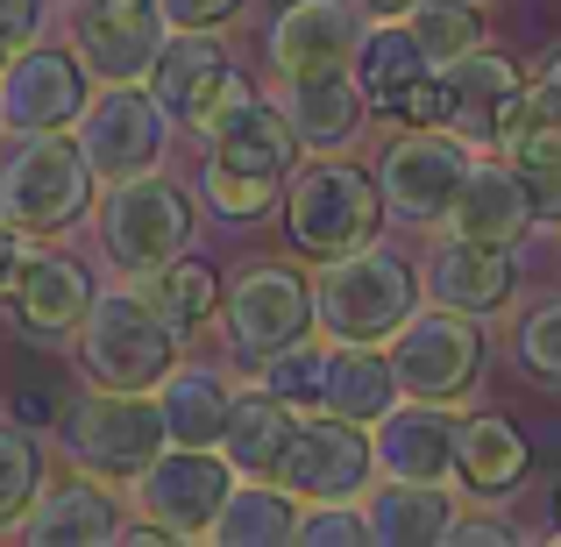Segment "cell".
Here are the masks:
<instances>
[{"label": "cell", "instance_id": "obj_1", "mask_svg": "<svg viewBox=\"0 0 561 547\" xmlns=\"http://www.w3.org/2000/svg\"><path fill=\"white\" fill-rule=\"evenodd\" d=\"M100 179L85 171L71 128H28L0 136V220L22 242H65L93 220Z\"/></svg>", "mask_w": 561, "mask_h": 547}, {"label": "cell", "instance_id": "obj_2", "mask_svg": "<svg viewBox=\"0 0 561 547\" xmlns=\"http://www.w3.org/2000/svg\"><path fill=\"white\" fill-rule=\"evenodd\" d=\"M306 292H313V334L383 349L398 320L420 306V263H405L391 242H356L342 257H320Z\"/></svg>", "mask_w": 561, "mask_h": 547}, {"label": "cell", "instance_id": "obj_3", "mask_svg": "<svg viewBox=\"0 0 561 547\" xmlns=\"http://www.w3.org/2000/svg\"><path fill=\"white\" fill-rule=\"evenodd\" d=\"M71 356H79V377L100 384V391H157L164 369L185 356V334L128 277H114V285L93 292L79 334H71Z\"/></svg>", "mask_w": 561, "mask_h": 547}, {"label": "cell", "instance_id": "obj_4", "mask_svg": "<svg viewBox=\"0 0 561 547\" xmlns=\"http://www.w3.org/2000/svg\"><path fill=\"white\" fill-rule=\"evenodd\" d=\"M285 242L299 257H342L356 242H377L383 235V200H377V179L356 164V157H299L285 171Z\"/></svg>", "mask_w": 561, "mask_h": 547}, {"label": "cell", "instance_id": "obj_5", "mask_svg": "<svg viewBox=\"0 0 561 547\" xmlns=\"http://www.w3.org/2000/svg\"><path fill=\"white\" fill-rule=\"evenodd\" d=\"M93 228H100L107 271L128 277V271H150V263L192 249V235H199V200H192V185H179L157 164V171H142V179L107 185V200H93Z\"/></svg>", "mask_w": 561, "mask_h": 547}, {"label": "cell", "instance_id": "obj_6", "mask_svg": "<svg viewBox=\"0 0 561 547\" xmlns=\"http://www.w3.org/2000/svg\"><path fill=\"white\" fill-rule=\"evenodd\" d=\"M391 356V377L405 398H434V406H469L483 384V363H491V334H483L477 314H455V306H412L398 320V334L383 342Z\"/></svg>", "mask_w": 561, "mask_h": 547}, {"label": "cell", "instance_id": "obj_7", "mask_svg": "<svg viewBox=\"0 0 561 547\" xmlns=\"http://www.w3.org/2000/svg\"><path fill=\"white\" fill-rule=\"evenodd\" d=\"M57 448H65L71 469L128 491V477L164 448L157 391H100V384H85V398H71L65 420H57Z\"/></svg>", "mask_w": 561, "mask_h": 547}, {"label": "cell", "instance_id": "obj_8", "mask_svg": "<svg viewBox=\"0 0 561 547\" xmlns=\"http://www.w3.org/2000/svg\"><path fill=\"white\" fill-rule=\"evenodd\" d=\"M234 491V469L220 448H179V441H164V448L150 455V463L128 477V505H136L142 526H157L164 540H206L220 520V505H228Z\"/></svg>", "mask_w": 561, "mask_h": 547}, {"label": "cell", "instance_id": "obj_9", "mask_svg": "<svg viewBox=\"0 0 561 547\" xmlns=\"http://www.w3.org/2000/svg\"><path fill=\"white\" fill-rule=\"evenodd\" d=\"M71 143L100 185H122L171 157V122L150 100V86H93L79 122H71Z\"/></svg>", "mask_w": 561, "mask_h": 547}, {"label": "cell", "instance_id": "obj_10", "mask_svg": "<svg viewBox=\"0 0 561 547\" xmlns=\"http://www.w3.org/2000/svg\"><path fill=\"white\" fill-rule=\"evenodd\" d=\"M469 143L462 136H448V128H398L391 136V150L377 157V200H383V220H398V228H420V235H434L440 228V214H448V200H455V185H462V171H469Z\"/></svg>", "mask_w": 561, "mask_h": 547}, {"label": "cell", "instance_id": "obj_11", "mask_svg": "<svg viewBox=\"0 0 561 547\" xmlns=\"http://www.w3.org/2000/svg\"><path fill=\"white\" fill-rule=\"evenodd\" d=\"M65 50L85 65L93 86H142L157 43H164V8L157 0H57Z\"/></svg>", "mask_w": 561, "mask_h": 547}, {"label": "cell", "instance_id": "obj_12", "mask_svg": "<svg viewBox=\"0 0 561 547\" xmlns=\"http://www.w3.org/2000/svg\"><path fill=\"white\" fill-rule=\"evenodd\" d=\"M214 320L228 328L234 363L256 369L285 342L313 334V292H306V271H291V263H277V257L249 263V271H234L228 285H220V314Z\"/></svg>", "mask_w": 561, "mask_h": 547}, {"label": "cell", "instance_id": "obj_13", "mask_svg": "<svg viewBox=\"0 0 561 547\" xmlns=\"http://www.w3.org/2000/svg\"><path fill=\"white\" fill-rule=\"evenodd\" d=\"M370 477H377L370 426L334 420V412H299V434H291L271 483H285L299 505H328V498H363Z\"/></svg>", "mask_w": 561, "mask_h": 547}, {"label": "cell", "instance_id": "obj_14", "mask_svg": "<svg viewBox=\"0 0 561 547\" xmlns=\"http://www.w3.org/2000/svg\"><path fill=\"white\" fill-rule=\"evenodd\" d=\"M93 93L85 65L65 43H22L0 65V136H28V128H71Z\"/></svg>", "mask_w": 561, "mask_h": 547}, {"label": "cell", "instance_id": "obj_15", "mask_svg": "<svg viewBox=\"0 0 561 547\" xmlns=\"http://www.w3.org/2000/svg\"><path fill=\"white\" fill-rule=\"evenodd\" d=\"M519 100H526V71L505 50H491V43H477L455 65H440V128L462 136L477 157L497 150V136L519 114Z\"/></svg>", "mask_w": 561, "mask_h": 547}, {"label": "cell", "instance_id": "obj_16", "mask_svg": "<svg viewBox=\"0 0 561 547\" xmlns=\"http://www.w3.org/2000/svg\"><path fill=\"white\" fill-rule=\"evenodd\" d=\"M420 299L455 306V314H505L519 299V249H497V242H462V235H434L420 263Z\"/></svg>", "mask_w": 561, "mask_h": 547}, {"label": "cell", "instance_id": "obj_17", "mask_svg": "<svg viewBox=\"0 0 561 547\" xmlns=\"http://www.w3.org/2000/svg\"><path fill=\"white\" fill-rule=\"evenodd\" d=\"M100 277L85 257H71V249H50V242H28V263L22 277H14L8 292V314L14 328L28 334V342H71L85 320V306H93Z\"/></svg>", "mask_w": 561, "mask_h": 547}, {"label": "cell", "instance_id": "obj_18", "mask_svg": "<svg viewBox=\"0 0 561 547\" xmlns=\"http://www.w3.org/2000/svg\"><path fill=\"white\" fill-rule=\"evenodd\" d=\"M363 14L348 0H285L263 29V57L277 79H306V71H348L363 43Z\"/></svg>", "mask_w": 561, "mask_h": 547}, {"label": "cell", "instance_id": "obj_19", "mask_svg": "<svg viewBox=\"0 0 561 547\" xmlns=\"http://www.w3.org/2000/svg\"><path fill=\"white\" fill-rule=\"evenodd\" d=\"M228 71H234V50H228L220 29H164L142 86H150V100L164 107V122L192 136V122L214 107V93L228 86Z\"/></svg>", "mask_w": 561, "mask_h": 547}, {"label": "cell", "instance_id": "obj_20", "mask_svg": "<svg viewBox=\"0 0 561 547\" xmlns=\"http://www.w3.org/2000/svg\"><path fill=\"white\" fill-rule=\"evenodd\" d=\"M455 420H462V406L398 398V406L370 426L377 477H398V483H455Z\"/></svg>", "mask_w": 561, "mask_h": 547}, {"label": "cell", "instance_id": "obj_21", "mask_svg": "<svg viewBox=\"0 0 561 547\" xmlns=\"http://www.w3.org/2000/svg\"><path fill=\"white\" fill-rule=\"evenodd\" d=\"M122 491L100 477H85V469H71V477H43V491L28 498L22 512V534L28 547H107L122 534Z\"/></svg>", "mask_w": 561, "mask_h": 547}, {"label": "cell", "instance_id": "obj_22", "mask_svg": "<svg viewBox=\"0 0 561 547\" xmlns=\"http://www.w3.org/2000/svg\"><path fill=\"white\" fill-rule=\"evenodd\" d=\"M434 235H462V242H497V249H519L534 235V206H526V185L505 157H469L462 185H455L448 214H440Z\"/></svg>", "mask_w": 561, "mask_h": 547}, {"label": "cell", "instance_id": "obj_23", "mask_svg": "<svg viewBox=\"0 0 561 547\" xmlns=\"http://www.w3.org/2000/svg\"><path fill=\"white\" fill-rule=\"evenodd\" d=\"M199 150H206V157H220V164H234V171L277 179V185H285V171L306 157V150H299V136H291V122H285V107H277L271 93H256V86H249L234 107H220L214 122H206Z\"/></svg>", "mask_w": 561, "mask_h": 547}, {"label": "cell", "instance_id": "obj_24", "mask_svg": "<svg viewBox=\"0 0 561 547\" xmlns=\"http://www.w3.org/2000/svg\"><path fill=\"white\" fill-rule=\"evenodd\" d=\"M277 107H285L291 136L306 157H334L370 128L356 71H306V79H277Z\"/></svg>", "mask_w": 561, "mask_h": 547}, {"label": "cell", "instance_id": "obj_25", "mask_svg": "<svg viewBox=\"0 0 561 547\" xmlns=\"http://www.w3.org/2000/svg\"><path fill=\"white\" fill-rule=\"evenodd\" d=\"M534 469V441L505 412H462L455 420V491L477 505H505Z\"/></svg>", "mask_w": 561, "mask_h": 547}, {"label": "cell", "instance_id": "obj_26", "mask_svg": "<svg viewBox=\"0 0 561 547\" xmlns=\"http://www.w3.org/2000/svg\"><path fill=\"white\" fill-rule=\"evenodd\" d=\"M363 526H370V547H440L462 512V491L455 483H398V477H370L363 483Z\"/></svg>", "mask_w": 561, "mask_h": 547}, {"label": "cell", "instance_id": "obj_27", "mask_svg": "<svg viewBox=\"0 0 561 547\" xmlns=\"http://www.w3.org/2000/svg\"><path fill=\"white\" fill-rule=\"evenodd\" d=\"M291 434H299V406H285L263 384H234L228 391V420H220V455L234 477H277Z\"/></svg>", "mask_w": 561, "mask_h": 547}, {"label": "cell", "instance_id": "obj_28", "mask_svg": "<svg viewBox=\"0 0 561 547\" xmlns=\"http://www.w3.org/2000/svg\"><path fill=\"white\" fill-rule=\"evenodd\" d=\"M398 398H405V391H398L391 356H383L377 342H328V356H320V412L356 420V426H377Z\"/></svg>", "mask_w": 561, "mask_h": 547}, {"label": "cell", "instance_id": "obj_29", "mask_svg": "<svg viewBox=\"0 0 561 547\" xmlns=\"http://www.w3.org/2000/svg\"><path fill=\"white\" fill-rule=\"evenodd\" d=\"M356 86H363V107H370V122H391L398 100L412 93L420 79H434V65L420 57V43H412L405 22H370L356 43Z\"/></svg>", "mask_w": 561, "mask_h": 547}, {"label": "cell", "instance_id": "obj_30", "mask_svg": "<svg viewBox=\"0 0 561 547\" xmlns=\"http://www.w3.org/2000/svg\"><path fill=\"white\" fill-rule=\"evenodd\" d=\"M228 391L214 363H171L164 384H157V412H164V441L179 448H220V420H228Z\"/></svg>", "mask_w": 561, "mask_h": 547}, {"label": "cell", "instance_id": "obj_31", "mask_svg": "<svg viewBox=\"0 0 561 547\" xmlns=\"http://www.w3.org/2000/svg\"><path fill=\"white\" fill-rule=\"evenodd\" d=\"M128 285H136L185 342L220 314V263H206L199 249H179V257L150 263V271H128Z\"/></svg>", "mask_w": 561, "mask_h": 547}, {"label": "cell", "instance_id": "obj_32", "mask_svg": "<svg viewBox=\"0 0 561 547\" xmlns=\"http://www.w3.org/2000/svg\"><path fill=\"white\" fill-rule=\"evenodd\" d=\"M291 520H299V498L271 477H234L228 505L214 520V547H291Z\"/></svg>", "mask_w": 561, "mask_h": 547}, {"label": "cell", "instance_id": "obj_33", "mask_svg": "<svg viewBox=\"0 0 561 547\" xmlns=\"http://www.w3.org/2000/svg\"><path fill=\"white\" fill-rule=\"evenodd\" d=\"M398 22L412 29V43H420L426 65H455V57H469L491 29H483V0H412Z\"/></svg>", "mask_w": 561, "mask_h": 547}, {"label": "cell", "instance_id": "obj_34", "mask_svg": "<svg viewBox=\"0 0 561 547\" xmlns=\"http://www.w3.org/2000/svg\"><path fill=\"white\" fill-rule=\"evenodd\" d=\"M192 200L214 220H228V228H256L263 214H277V179H256V171H234V164H220V157H199Z\"/></svg>", "mask_w": 561, "mask_h": 547}, {"label": "cell", "instance_id": "obj_35", "mask_svg": "<svg viewBox=\"0 0 561 547\" xmlns=\"http://www.w3.org/2000/svg\"><path fill=\"white\" fill-rule=\"evenodd\" d=\"M36 491H43V434L14 412H0V534L22 526Z\"/></svg>", "mask_w": 561, "mask_h": 547}, {"label": "cell", "instance_id": "obj_36", "mask_svg": "<svg viewBox=\"0 0 561 547\" xmlns=\"http://www.w3.org/2000/svg\"><path fill=\"white\" fill-rule=\"evenodd\" d=\"M512 363L540 384V391H561V292L534 299L512 328Z\"/></svg>", "mask_w": 561, "mask_h": 547}, {"label": "cell", "instance_id": "obj_37", "mask_svg": "<svg viewBox=\"0 0 561 547\" xmlns=\"http://www.w3.org/2000/svg\"><path fill=\"white\" fill-rule=\"evenodd\" d=\"M320 356H328V334H299V342H285L277 356L256 363V384L299 412H320Z\"/></svg>", "mask_w": 561, "mask_h": 547}, {"label": "cell", "instance_id": "obj_38", "mask_svg": "<svg viewBox=\"0 0 561 547\" xmlns=\"http://www.w3.org/2000/svg\"><path fill=\"white\" fill-rule=\"evenodd\" d=\"M291 540L299 547H370V526H363L356 498H328V505H299Z\"/></svg>", "mask_w": 561, "mask_h": 547}, {"label": "cell", "instance_id": "obj_39", "mask_svg": "<svg viewBox=\"0 0 561 547\" xmlns=\"http://www.w3.org/2000/svg\"><path fill=\"white\" fill-rule=\"evenodd\" d=\"M526 185V206H534V228H554L561 235V150L548 157H526V164H512Z\"/></svg>", "mask_w": 561, "mask_h": 547}, {"label": "cell", "instance_id": "obj_40", "mask_svg": "<svg viewBox=\"0 0 561 547\" xmlns=\"http://www.w3.org/2000/svg\"><path fill=\"white\" fill-rule=\"evenodd\" d=\"M164 8V29H228L242 22L249 0H157Z\"/></svg>", "mask_w": 561, "mask_h": 547}, {"label": "cell", "instance_id": "obj_41", "mask_svg": "<svg viewBox=\"0 0 561 547\" xmlns=\"http://www.w3.org/2000/svg\"><path fill=\"white\" fill-rule=\"evenodd\" d=\"M50 8H57V0H0V43L22 50V43L50 36Z\"/></svg>", "mask_w": 561, "mask_h": 547}, {"label": "cell", "instance_id": "obj_42", "mask_svg": "<svg viewBox=\"0 0 561 547\" xmlns=\"http://www.w3.org/2000/svg\"><path fill=\"white\" fill-rule=\"evenodd\" d=\"M526 107L561 128V50L540 57V71H526Z\"/></svg>", "mask_w": 561, "mask_h": 547}, {"label": "cell", "instance_id": "obj_43", "mask_svg": "<svg viewBox=\"0 0 561 547\" xmlns=\"http://www.w3.org/2000/svg\"><path fill=\"white\" fill-rule=\"evenodd\" d=\"M448 540H512V520H491V512H455Z\"/></svg>", "mask_w": 561, "mask_h": 547}, {"label": "cell", "instance_id": "obj_44", "mask_svg": "<svg viewBox=\"0 0 561 547\" xmlns=\"http://www.w3.org/2000/svg\"><path fill=\"white\" fill-rule=\"evenodd\" d=\"M22 263H28V242L0 220V306H8V292H14V277H22Z\"/></svg>", "mask_w": 561, "mask_h": 547}, {"label": "cell", "instance_id": "obj_45", "mask_svg": "<svg viewBox=\"0 0 561 547\" xmlns=\"http://www.w3.org/2000/svg\"><path fill=\"white\" fill-rule=\"evenodd\" d=\"M348 8H356L363 22H398V14H405L412 0H348Z\"/></svg>", "mask_w": 561, "mask_h": 547}, {"label": "cell", "instance_id": "obj_46", "mask_svg": "<svg viewBox=\"0 0 561 547\" xmlns=\"http://www.w3.org/2000/svg\"><path fill=\"white\" fill-rule=\"evenodd\" d=\"M554 534H561V491H554Z\"/></svg>", "mask_w": 561, "mask_h": 547}, {"label": "cell", "instance_id": "obj_47", "mask_svg": "<svg viewBox=\"0 0 561 547\" xmlns=\"http://www.w3.org/2000/svg\"><path fill=\"white\" fill-rule=\"evenodd\" d=\"M0 65H8V43H0Z\"/></svg>", "mask_w": 561, "mask_h": 547}]
</instances>
